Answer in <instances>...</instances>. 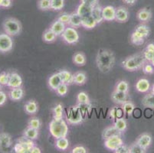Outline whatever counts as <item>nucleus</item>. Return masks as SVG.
I'll return each mask as SVG.
<instances>
[{
  "mask_svg": "<svg viewBox=\"0 0 154 153\" xmlns=\"http://www.w3.org/2000/svg\"><path fill=\"white\" fill-rule=\"evenodd\" d=\"M97 67L100 72L107 74L115 64V55L109 49H100L96 57Z\"/></svg>",
  "mask_w": 154,
  "mask_h": 153,
  "instance_id": "f257e3e1",
  "label": "nucleus"
},
{
  "mask_svg": "<svg viewBox=\"0 0 154 153\" xmlns=\"http://www.w3.org/2000/svg\"><path fill=\"white\" fill-rule=\"evenodd\" d=\"M143 53L140 52L127 57L122 62V67L128 71H136L142 69L143 66L146 63Z\"/></svg>",
  "mask_w": 154,
  "mask_h": 153,
  "instance_id": "f03ea898",
  "label": "nucleus"
},
{
  "mask_svg": "<svg viewBox=\"0 0 154 153\" xmlns=\"http://www.w3.org/2000/svg\"><path fill=\"white\" fill-rule=\"evenodd\" d=\"M68 126L67 123L62 119H54L49 123V131L54 138L66 137L68 133Z\"/></svg>",
  "mask_w": 154,
  "mask_h": 153,
  "instance_id": "7ed1b4c3",
  "label": "nucleus"
},
{
  "mask_svg": "<svg viewBox=\"0 0 154 153\" xmlns=\"http://www.w3.org/2000/svg\"><path fill=\"white\" fill-rule=\"evenodd\" d=\"M3 29L5 33L10 36H16L22 32V25L15 18H8L3 22Z\"/></svg>",
  "mask_w": 154,
  "mask_h": 153,
  "instance_id": "20e7f679",
  "label": "nucleus"
},
{
  "mask_svg": "<svg viewBox=\"0 0 154 153\" xmlns=\"http://www.w3.org/2000/svg\"><path fill=\"white\" fill-rule=\"evenodd\" d=\"M33 146H35L33 140L23 136L18 139L17 143H15L13 147V150L16 153H31V150Z\"/></svg>",
  "mask_w": 154,
  "mask_h": 153,
  "instance_id": "39448f33",
  "label": "nucleus"
},
{
  "mask_svg": "<svg viewBox=\"0 0 154 153\" xmlns=\"http://www.w3.org/2000/svg\"><path fill=\"white\" fill-rule=\"evenodd\" d=\"M84 120L83 114L78 106H72L68 109L67 112V120L70 124H79Z\"/></svg>",
  "mask_w": 154,
  "mask_h": 153,
  "instance_id": "423d86ee",
  "label": "nucleus"
},
{
  "mask_svg": "<svg viewBox=\"0 0 154 153\" xmlns=\"http://www.w3.org/2000/svg\"><path fill=\"white\" fill-rule=\"evenodd\" d=\"M64 42L68 44H75L79 41V35L75 28L67 27L61 35Z\"/></svg>",
  "mask_w": 154,
  "mask_h": 153,
  "instance_id": "0eeeda50",
  "label": "nucleus"
},
{
  "mask_svg": "<svg viewBox=\"0 0 154 153\" xmlns=\"http://www.w3.org/2000/svg\"><path fill=\"white\" fill-rule=\"evenodd\" d=\"M13 47V41L10 35L0 34V52H9Z\"/></svg>",
  "mask_w": 154,
  "mask_h": 153,
  "instance_id": "6e6552de",
  "label": "nucleus"
},
{
  "mask_svg": "<svg viewBox=\"0 0 154 153\" xmlns=\"http://www.w3.org/2000/svg\"><path fill=\"white\" fill-rule=\"evenodd\" d=\"M12 144V137L9 133H0V151L1 152H9Z\"/></svg>",
  "mask_w": 154,
  "mask_h": 153,
  "instance_id": "1a4fd4ad",
  "label": "nucleus"
},
{
  "mask_svg": "<svg viewBox=\"0 0 154 153\" xmlns=\"http://www.w3.org/2000/svg\"><path fill=\"white\" fill-rule=\"evenodd\" d=\"M104 146L105 148H107L110 151H115L120 145L124 144V141L121 139V136H116L110 137V138L106 139H104Z\"/></svg>",
  "mask_w": 154,
  "mask_h": 153,
  "instance_id": "9d476101",
  "label": "nucleus"
},
{
  "mask_svg": "<svg viewBox=\"0 0 154 153\" xmlns=\"http://www.w3.org/2000/svg\"><path fill=\"white\" fill-rule=\"evenodd\" d=\"M128 93L114 90L111 93V99L117 104L122 105L125 102L128 101Z\"/></svg>",
  "mask_w": 154,
  "mask_h": 153,
  "instance_id": "9b49d317",
  "label": "nucleus"
},
{
  "mask_svg": "<svg viewBox=\"0 0 154 153\" xmlns=\"http://www.w3.org/2000/svg\"><path fill=\"white\" fill-rule=\"evenodd\" d=\"M136 143L140 145L144 149L147 150L152 144V136L149 133H143L137 139Z\"/></svg>",
  "mask_w": 154,
  "mask_h": 153,
  "instance_id": "f8f14e48",
  "label": "nucleus"
},
{
  "mask_svg": "<svg viewBox=\"0 0 154 153\" xmlns=\"http://www.w3.org/2000/svg\"><path fill=\"white\" fill-rule=\"evenodd\" d=\"M102 14H103V20L107 22L115 20L116 17V8L112 5H107L102 8Z\"/></svg>",
  "mask_w": 154,
  "mask_h": 153,
  "instance_id": "ddd939ff",
  "label": "nucleus"
},
{
  "mask_svg": "<svg viewBox=\"0 0 154 153\" xmlns=\"http://www.w3.org/2000/svg\"><path fill=\"white\" fill-rule=\"evenodd\" d=\"M129 19V12L127 8L124 6H120L116 8L115 20L120 23L127 22Z\"/></svg>",
  "mask_w": 154,
  "mask_h": 153,
  "instance_id": "4468645a",
  "label": "nucleus"
},
{
  "mask_svg": "<svg viewBox=\"0 0 154 153\" xmlns=\"http://www.w3.org/2000/svg\"><path fill=\"white\" fill-rule=\"evenodd\" d=\"M152 17V12L151 9L148 8H143L138 11L137 14V19L141 22H148L151 20Z\"/></svg>",
  "mask_w": 154,
  "mask_h": 153,
  "instance_id": "2eb2a0df",
  "label": "nucleus"
},
{
  "mask_svg": "<svg viewBox=\"0 0 154 153\" xmlns=\"http://www.w3.org/2000/svg\"><path fill=\"white\" fill-rule=\"evenodd\" d=\"M22 84V79L21 76L18 73H11L9 77V81L7 86L10 88L21 87Z\"/></svg>",
  "mask_w": 154,
  "mask_h": 153,
  "instance_id": "dca6fc26",
  "label": "nucleus"
},
{
  "mask_svg": "<svg viewBox=\"0 0 154 153\" xmlns=\"http://www.w3.org/2000/svg\"><path fill=\"white\" fill-rule=\"evenodd\" d=\"M93 8L94 7L91 6V5L81 2V4L77 8L76 12L82 18H85V17L91 15Z\"/></svg>",
  "mask_w": 154,
  "mask_h": 153,
  "instance_id": "f3484780",
  "label": "nucleus"
},
{
  "mask_svg": "<svg viewBox=\"0 0 154 153\" xmlns=\"http://www.w3.org/2000/svg\"><path fill=\"white\" fill-rule=\"evenodd\" d=\"M122 136V133L119 131L113 125V126H108L107 128H105L103 130V133H102V137H103V139H106L110 138V137L113 136Z\"/></svg>",
  "mask_w": 154,
  "mask_h": 153,
  "instance_id": "a211bd4d",
  "label": "nucleus"
},
{
  "mask_svg": "<svg viewBox=\"0 0 154 153\" xmlns=\"http://www.w3.org/2000/svg\"><path fill=\"white\" fill-rule=\"evenodd\" d=\"M135 88L140 93H147L150 90L149 81L146 78H141L136 83Z\"/></svg>",
  "mask_w": 154,
  "mask_h": 153,
  "instance_id": "6ab92c4d",
  "label": "nucleus"
},
{
  "mask_svg": "<svg viewBox=\"0 0 154 153\" xmlns=\"http://www.w3.org/2000/svg\"><path fill=\"white\" fill-rule=\"evenodd\" d=\"M48 86L53 90H56L57 88L62 84V81L61 79V77H60L59 74L58 73H55V74H52V75L48 78Z\"/></svg>",
  "mask_w": 154,
  "mask_h": 153,
  "instance_id": "aec40b11",
  "label": "nucleus"
},
{
  "mask_svg": "<svg viewBox=\"0 0 154 153\" xmlns=\"http://www.w3.org/2000/svg\"><path fill=\"white\" fill-rule=\"evenodd\" d=\"M58 74L61 77L63 84H67L68 86L74 84V74H71L70 71H66V70H62V71H60Z\"/></svg>",
  "mask_w": 154,
  "mask_h": 153,
  "instance_id": "412c9836",
  "label": "nucleus"
},
{
  "mask_svg": "<svg viewBox=\"0 0 154 153\" xmlns=\"http://www.w3.org/2000/svg\"><path fill=\"white\" fill-rule=\"evenodd\" d=\"M65 24L62 23L59 20H56L55 22H53L51 25L50 26V29L57 36H59L62 35L64 31L65 30Z\"/></svg>",
  "mask_w": 154,
  "mask_h": 153,
  "instance_id": "4be33fe9",
  "label": "nucleus"
},
{
  "mask_svg": "<svg viewBox=\"0 0 154 153\" xmlns=\"http://www.w3.org/2000/svg\"><path fill=\"white\" fill-rule=\"evenodd\" d=\"M97 25L95 19H94L92 15L82 18V26L86 29H93Z\"/></svg>",
  "mask_w": 154,
  "mask_h": 153,
  "instance_id": "5701e85b",
  "label": "nucleus"
},
{
  "mask_svg": "<svg viewBox=\"0 0 154 153\" xmlns=\"http://www.w3.org/2000/svg\"><path fill=\"white\" fill-rule=\"evenodd\" d=\"M24 96V90L22 87L12 88L9 93V96L12 100L18 101L20 100Z\"/></svg>",
  "mask_w": 154,
  "mask_h": 153,
  "instance_id": "b1692460",
  "label": "nucleus"
},
{
  "mask_svg": "<svg viewBox=\"0 0 154 153\" xmlns=\"http://www.w3.org/2000/svg\"><path fill=\"white\" fill-rule=\"evenodd\" d=\"M102 8L100 5H97L96 6H94L93 8V10H92L91 15L94 19H95V21L97 22V23L99 24L100 22H102L103 21V14H102Z\"/></svg>",
  "mask_w": 154,
  "mask_h": 153,
  "instance_id": "393cba45",
  "label": "nucleus"
},
{
  "mask_svg": "<svg viewBox=\"0 0 154 153\" xmlns=\"http://www.w3.org/2000/svg\"><path fill=\"white\" fill-rule=\"evenodd\" d=\"M69 26L72 28H79L82 26V17L78 15L76 12H73L71 14V18H70Z\"/></svg>",
  "mask_w": 154,
  "mask_h": 153,
  "instance_id": "a878e982",
  "label": "nucleus"
},
{
  "mask_svg": "<svg viewBox=\"0 0 154 153\" xmlns=\"http://www.w3.org/2000/svg\"><path fill=\"white\" fill-rule=\"evenodd\" d=\"M145 39V38H144L141 34H140L139 32H137V31L135 30H134V32H133V33L131 34V43L135 44V45H142L144 43Z\"/></svg>",
  "mask_w": 154,
  "mask_h": 153,
  "instance_id": "bb28decb",
  "label": "nucleus"
},
{
  "mask_svg": "<svg viewBox=\"0 0 154 153\" xmlns=\"http://www.w3.org/2000/svg\"><path fill=\"white\" fill-rule=\"evenodd\" d=\"M141 102H142L143 106L145 107L154 109V94H152V93H149L147 94H146Z\"/></svg>",
  "mask_w": 154,
  "mask_h": 153,
  "instance_id": "cd10ccee",
  "label": "nucleus"
},
{
  "mask_svg": "<svg viewBox=\"0 0 154 153\" xmlns=\"http://www.w3.org/2000/svg\"><path fill=\"white\" fill-rule=\"evenodd\" d=\"M73 63L78 66H84L85 65L87 62L86 57L85 54L82 52H76L72 57Z\"/></svg>",
  "mask_w": 154,
  "mask_h": 153,
  "instance_id": "c85d7f7f",
  "label": "nucleus"
},
{
  "mask_svg": "<svg viewBox=\"0 0 154 153\" xmlns=\"http://www.w3.org/2000/svg\"><path fill=\"white\" fill-rule=\"evenodd\" d=\"M25 111L28 113V114H35L37 113L38 111V103L32 99V100H29L27 103L25 104Z\"/></svg>",
  "mask_w": 154,
  "mask_h": 153,
  "instance_id": "c756f323",
  "label": "nucleus"
},
{
  "mask_svg": "<svg viewBox=\"0 0 154 153\" xmlns=\"http://www.w3.org/2000/svg\"><path fill=\"white\" fill-rule=\"evenodd\" d=\"M87 81V75L85 72L79 71L74 74V84L76 85H83Z\"/></svg>",
  "mask_w": 154,
  "mask_h": 153,
  "instance_id": "7c9ffc66",
  "label": "nucleus"
},
{
  "mask_svg": "<svg viewBox=\"0 0 154 153\" xmlns=\"http://www.w3.org/2000/svg\"><path fill=\"white\" fill-rule=\"evenodd\" d=\"M56 148L61 151H65L69 147V142L66 137H61V138L57 139L55 142Z\"/></svg>",
  "mask_w": 154,
  "mask_h": 153,
  "instance_id": "2f4dec72",
  "label": "nucleus"
},
{
  "mask_svg": "<svg viewBox=\"0 0 154 153\" xmlns=\"http://www.w3.org/2000/svg\"><path fill=\"white\" fill-rule=\"evenodd\" d=\"M123 114H124V113L122 108H119L117 107V106H114V107L111 108L108 113L110 118H111L113 122L115 121L117 119H118V118L123 117Z\"/></svg>",
  "mask_w": 154,
  "mask_h": 153,
  "instance_id": "473e14b6",
  "label": "nucleus"
},
{
  "mask_svg": "<svg viewBox=\"0 0 154 153\" xmlns=\"http://www.w3.org/2000/svg\"><path fill=\"white\" fill-rule=\"evenodd\" d=\"M113 126L120 131L121 133H124L127 128V123L124 117H120L113 122Z\"/></svg>",
  "mask_w": 154,
  "mask_h": 153,
  "instance_id": "72a5a7b5",
  "label": "nucleus"
},
{
  "mask_svg": "<svg viewBox=\"0 0 154 153\" xmlns=\"http://www.w3.org/2000/svg\"><path fill=\"white\" fill-rule=\"evenodd\" d=\"M122 109L124 111V113L127 116H131L132 113H134V109H135V105L131 101L128 100L127 102L122 104Z\"/></svg>",
  "mask_w": 154,
  "mask_h": 153,
  "instance_id": "f704fd0d",
  "label": "nucleus"
},
{
  "mask_svg": "<svg viewBox=\"0 0 154 153\" xmlns=\"http://www.w3.org/2000/svg\"><path fill=\"white\" fill-rule=\"evenodd\" d=\"M23 136H25L27 138L30 139H36L38 136V130H36V129L32 128V127H29L26 129L23 133Z\"/></svg>",
  "mask_w": 154,
  "mask_h": 153,
  "instance_id": "c9c22d12",
  "label": "nucleus"
},
{
  "mask_svg": "<svg viewBox=\"0 0 154 153\" xmlns=\"http://www.w3.org/2000/svg\"><path fill=\"white\" fill-rule=\"evenodd\" d=\"M135 31L137 32H139L145 38H148L150 34V29H149V26L144 25V24H140V25H137V27L135 28Z\"/></svg>",
  "mask_w": 154,
  "mask_h": 153,
  "instance_id": "e433bc0d",
  "label": "nucleus"
},
{
  "mask_svg": "<svg viewBox=\"0 0 154 153\" xmlns=\"http://www.w3.org/2000/svg\"><path fill=\"white\" fill-rule=\"evenodd\" d=\"M56 37H57V35L49 29L43 33L42 39L44 40V41L47 42V43H51V42L54 41Z\"/></svg>",
  "mask_w": 154,
  "mask_h": 153,
  "instance_id": "4c0bfd02",
  "label": "nucleus"
},
{
  "mask_svg": "<svg viewBox=\"0 0 154 153\" xmlns=\"http://www.w3.org/2000/svg\"><path fill=\"white\" fill-rule=\"evenodd\" d=\"M77 101L78 103H82V104H88L91 103L90 98L88 96L86 93L85 92H80L77 95Z\"/></svg>",
  "mask_w": 154,
  "mask_h": 153,
  "instance_id": "58836bf2",
  "label": "nucleus"
},
{
  "mask_svg": "<svg viewBox=\"0 0 154 153\" xmlns=\"http://www.w3.org/2000/svg\"><path fill=\"white\" fill-rule=\"evenodd\" d=\"M64 108L61 104H57L53 108V118L54 119H62Z\"/></svg>",
  "mask_w": 154,
  "mask_h": 153,
  "instance_id": "ea45409f",
  "label": "nucleus"
},
{
  "mask_svg": "<svg viewBox=\"0 0 154 153\" xmlns=\"http://www.w3.org/2000/svg\"><path fill=\"white\" fill-rule=\"evenodd\" d=\"M115 90L121 91V92L128 93L129 84L126 81H120L117 82L115 86Z\"/></svg>",
  "mask_w": 154,
  "mask_h": 153,
  "instance_id": "a19ab883",
  "label": "nucleus"
},
{
  "mask_svg": "<svg viewBox=\"0 0 154 153\" xmlns=\"http://www.w3.org/2000/svg\"><path fill=\"white\" fill-rule=\"evenodd\" d=\"M64 6V0H51V9L59 11Z\"/></svg>",
  "mask_w": 154,
  "mask_h": 153,
  "instance_id": "79ce46f5",
  "label": "nucleus"
},
{
  "mask_svg": "<svg viewBox=\"0 0 154 153\" xmlns=\"http://www.w3.org/2000/svg\"><path fill=\"white\" fill-rule=\"evenodd\" d=\"M146 150L143 148L137 143H133L129 146V153H145Z\"/></svg>",
  "mask_w": 154,
  "mask_h": 153,
  "instance_id": "37998d69",
  "label": "nucleus"
},
{
  "mask_svg": "<svg viewBox=\"0 0 154 153\" xmlns=\"http://www.w3.org/2000/svg\"><path fill=\"white\" fill-rule=\"evenodd\" d=\"M38 7L42 11L48 10L51 8V0H38Z\"/></svg>",
  "mask_w": 154,
  "mask_h": 153,
  "instance_id": "c03bdc74",
  "label": "nucleus"
},
{
  "mask_svg": "<svg viewBox=\"0 0 154 153\" xmlns=\"http://www.w3.org/2000/svg\"><path fill=\"white\" fill-rule=\"evenodd\" d=\"M29 127H32V128L36 129V130H39L41 127V121L39 120L38 118H32L29 121Z\"/></svg>",
  "mask_w": 154,
  "mask_h": 153,
  "instance_id": "a18cd8bd",
  "label": "nucleus"
},
{
  "mask_svg": "<svg viewBox=\"0 0 154 153\" xmlns=\"http://www.w3.org/2000/svg\"><path fill=\"white\" fill-rule=\"evenodd\" d=\"M68 85L65 84H61L57 90H56V93H57V94L58 96H64L68 93Z\"/></svg>",
  "mask_w": 154,
  "mask_h": 153,
  "instance_id": "49530a36",
  "label": "nucleus"
},
{
  "mask_svg": "<svg viewBox=\"0 0 154 153\" xmlns=\"http://www.w3.org/2000/svg\"><path fill=\"white\" fill-rule=\"evenodd\" d=\"M142 71L146 74H152L154 73V67L150 62L145 63L142 67Z\"/></svg>",
  "mask_w": 154,
  "mask_h": 153,
  "instance_id": "de8ad7c7",
  "label": "nucleus"
},
{
  "mask_svg": "<svg viewBox=\"0 0 154 153\" xmlns=\"http://www.w3.org/2000/svg\"><path fill=\"white\" fill-rule=\"evenodd\" d=\"M9 77H10V74L9 73L2 72L0 74V84L2 86H5L8 84L9 81Z\"/></svg>",
  "mask_w": 154,
  "mask_h": 153,
  "instance_id": "09e8293b",
  "label": "nucleus"
},
{
  "mask_svg": "<svg viewBox=\"0 0 154 153\" xmlns=\"http://www.w3.org/2000/svg\"><path fill=\"white\" fill-rule=\"evenodd\" d=\"M143 55L145 59L146 60V61L148 62H152L154 60V51H152V50H144L143 51Z\"/></svg>",
  "mask_w": 154,
  "mask_h": 153,
  "instance_id": "8fccbe9b",
  "label": "nucleus"
},
{
  "mask_svg": "<svg viewBox=\"0 0 154 153\" xmlns=\"http://www.w3.org/2000/svg\"><path fill=\"white\" fill-rule=\"evenodd\" d=\"M70 18H71V15L68 13H63L60 15V17L58 18V20H59L60 22H61L62 23L65 24V25H68L69 24Z\"/></svg>",
  "mask_w": 154,
  "mask_h": 153,
  "instance_id": "3c124183",
  "label": "nucleus"
},
{
  "mask_svg": "<svg viewBox=\"0 0 154 153\" xmlns=\"http://www.w3.org/2000/svg\"><path fill=\"white\" fill-rule=\"evenodd\" d=\"M114 152L115 153H129V146H127V145L123 144V145H120V146H119L118 148H117V149L114 151Z\"/></svg>",
  "mask_w": 154,
  "mask_h": 153,
  "instance_id": "603ef678",
  "label": "nucleus"
},
{
  "mask_svg": "<svg viewBox=\"0 0 154 153\" xmlns=\"http://www.w3.org/2000/svg\"><path fill=\"white\" fill-rule=\"evenodd\" d=\"M71 152L72 153H87L88 152V151H87V149L84 146H81V145H79V146H76L73 148Z\"/></svg>",
  "mask_w": 154,
  "mask_h": 153,
  "instance_id": "864d4df0",
  "label": "nucleus"
},
{
  "mask_svg": "<svg viewBox=\"0 0 154 153\" xmlns=\"http://www.w3.org/2000/svg\"><path fill=\"white\" fill-rule=\"evenodd\" d=\"M7 95L4 91L0 90V106H3L6 102Z\"/></svg>",
  "mask_w": 154,
  "mask_h": 153,
  "instance_id": "5fc2aeb1",
  "label": "nucleus"
},
{
  "mask_svg": "<svg viewBox=\"0 0 154 153\" xmlns=\"http://www.w3.org/2000/svg\"><path fill=\"white\" fill-rule=\"evenodd\" d=\"M81 2L88 4V5H90L93 7L98 5V0H81Z\"/></svg>",
  "mask_w": 154,
  "mask_h": 153,
  "instance_id": "6e6d98bb",
  "label": "nucleus"
},
{
  "mask_svg": "<svg viewBox=\"0 0 154 153\" xmlns=\"http://www.w3.org/2000/svg\"><path fill=\"white\" fill-rule=\"evenodd\" d=\"M12 5V0H2L1 7L2 8H9Z\"/></svg>",
  "mask_w": 154,
  "mask_h": 153,
  "instance_id": "4d7b16f0",
  "label": "nucleus"
},
{
  "mask_svg": "<svg viewBox=\"0 0 154 153\" xmlns=\"http://www.w3.org/2000/svg\"><path fill=\"white\" fill-rule=\"evenodd\" d=\"M42 151L41 149L37 146H33L32 148V150H31V153H41Z\"/></svg>",
  "mask_w": 154,
  "mask_h": 153,
  "instance_id": "13d9d810",
  "label": "nucleus"
},
{
  "mask_svg": "<svg viewBox=\"0 0 154 153\" xmlns=\"http://www.w3.org/2000/svg\"><path fill=\"white\" fill-rule=\"evenodd\" d=\"M122 1L124 3L127 4L129 5H134L137 2V0H122Z\"/></svg>",
  "mask_w": 154,
  "mask_h": 153,
  "instance_id": "bf43d9fd",
  "label": "nucleus"
},
{
  "mask_svg": "<svg viewBox=\"0 0 154 153\" xmlns=\"http://www.w3.org/2000/svg\"><path fill=\"white\" fill-rule=\"evenodd\" d=\"M145 49L146 50L154 51V43H149V44H148L147 46L146 47Z\"/></svg>",
  "mask_w": 154,
  "mask_h": 153,
  "instance_id": "052dcab7",
  "label": "nucleus"
},
{
  "mask_svg": "<svg viewBox=\"0 0 154 153\" xmlns=\"http://www.w3.org/2000/svg\"><path fill=\"white\" fill-rule=\"evenodd\" d=\"M151 89V93H152V94H154V84L152 86V87L150 88Z\"/></svg>",
  "mask_w": 154,
  "mask_h": 153,
  "instance_id": "680f3d73",
  "label": "nucleus"
},
{
  "mask_svg": "<svg viewBox=\"0 0 154 153\" xmlns=\"http://www.w3.org/2000/svg\"><path fill=\"white\" fill-rule=\"evenodd\" d=\"M151 64H152V65H153V67H154V60H153V61H152V62H151Z\"/></svg>",
  "mask_w": 154,
  "mask_h": 153,
  "instance_id": "e2e57ef3",
  "label": "nucleus"
},
{
  "mask_svg": "<svg viewBox=\"0 0 154 153\" xmlns=\"http://www.w3.org/2000/svg\"><path fill=\"white\" fill-rule=\"evenodd\" d=\"M2 0H0V7H1V4H2Z\"/></svg>",
  "mask_w": 154,
  "mask_h": 153,
  "instance_id": "0e129e2a",
  "label": "nucleus"
},
{
  "mask_svg": "<svg viewBox=\"0 0 154 153\" xmlns=\"http://www.w3.org/2000/svg\"><path fill=\"white\" fill-rule=\"evenodd\" d=\"M1 87H2V85H1V84H0V90H1Z\"/></svg>",
  "mask_w": 154,
  "mask_h": 153,
  "instance_id": "69168bd1",
  "label": "nucleus"
}]
</instances>
